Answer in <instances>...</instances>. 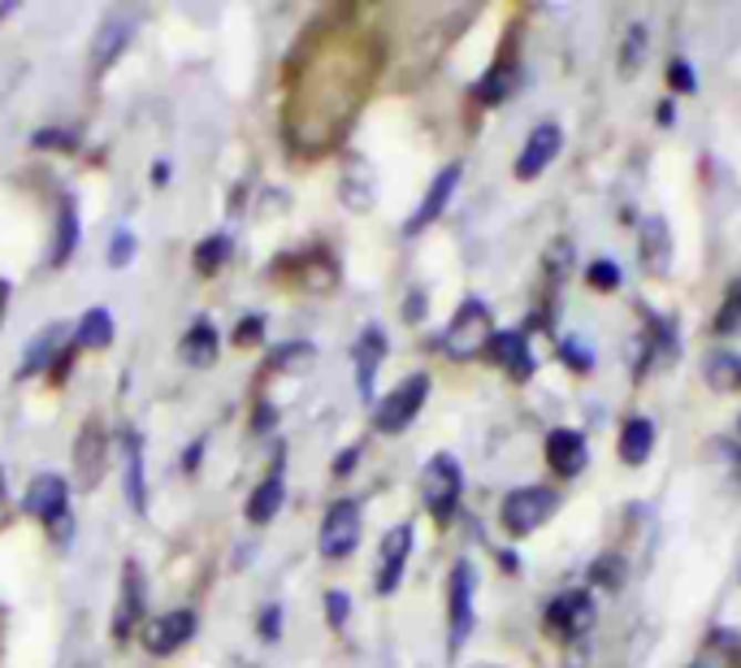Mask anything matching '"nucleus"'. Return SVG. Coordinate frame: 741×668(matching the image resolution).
Returning <instances> with one entry per match:
<instances>
[{
	"mask_svg": "<svg viewBox=\"0 0 741 668\" xmlns=\"http://www.w3.org/2000/svg\"><path fill=\"white\" fill-rule=\"evenodd\" d=\"M460 491H464V473H460V464L451 461L446 452L421 469V500H425V508H430L434 521H451L455 516Z\"/></svg>",
	"mask_w": 741,
	"mask_h": 668,
	"instance_id": "f257e3e1",
	"label": "nucleus"
},
{
	"mask_svg": "<svg viewBox=\"0 0 741 668\" xmlns=\"http://www.w3.org/2000/svg\"><path fill=\"white\" fill-rule=\"evenodd\" d=\"M491 339H494L491 309H486L482 300H464V305H460V312L451 317V326H446L443 348L455 360H464V357H477V352H482Z\"/></svg>",
	"mask_w": 741,
	"mask_h": 668,
	"instance_id": "f03ea898",
	"label": "nucleus"
},
{
	"mask_svg": "<svg viewBox=\"0 0 741 668\" xmlns=\"http://www.w3.org/2000/svg\"><path fill=\"white\" fill-rule=\"evenodd\" d=\"M555 508H559V495L550 486H516L503 500V525L521 538V534H534L538 525H546Z\"/></svg>",
	"mask_w": 741,
	"mask_h": 668,
	"instance_id": "7ed1b4c3",
	"label": "nucleus"
},
{
	"mask_svg": "<svg viewBox=\"0 0 741 668\" xmlns=\"http://www.w3.org/2000/svg\"><path fill=\"white\" fill-rule=\"evenodd\" d=\"M425 395H430V378H425V373L403 378L395 391L378 404V412H373V425H378L382 434H399V430H408V425L416 421L421 404H425Z\"/></svg>",
	"mask_w": 741,
	"mask_h": 668,
	"instance_id": "20e7f679",
	"label": "nucleus"
},
{
	"mask_svg": "<svg viewBox=\"0 0 741 668\" xmlns=\"http://www.w3.org/2000/svg\"><path fill=\"white\" fill-rule=\"evenodd\" d=\"M473 586H477V573L469 561L451 568V582H446V617H451V629H446V647L460 651L464 638L473 634Z\"/></svg>",
	"mask_w": 741,
	"mask_h": 668,
	"instance_id": "39448f33",
	"label": "nucleus"
},
{
	"mask_svg": "<svg viewBox=\"0 0 741 668\" xmlns=\"http://www.w3.org/2000/svg\"><path fill=\"white\" fill-rule=\"evenodd\" d=\"M590 629H594L590 590H564V595H555V599L546 604V634H550V638L573 643V638H586Z\"/></svg>",
	"mask_w": 741,
	"mask_h": 668,
	"instance_id": "423d86ee",
	"label": "nucleus"
},
{
	"mask_svg": "<svg viewBox=\"0 0 741 668\" xmlns=\"http://www.w3.org/2000/svg\"><path fill=\"white\" fill-rule=\"evenodd\" d=\"M360 530H364V521H360V504H356V500L330 504V513H326V521H321V538H317L321 556H326V561H343V556H351L356 543H360Z\"/></svg>",
	"mask_w": 741,
	"mask_h": 668,
	"instance_id": "0eeeda50",
	"label": "nucleus"
},
{
	"mask_svg": "<svg viewBox=\"0 0 741 668\" xmlns=\"http://www.w3.org/2000/svg\"><path fill=\"white\" fill-rule=\"evenodd\" d=\"M192 634H196V613L192 608H178V613H165V617L140 625V638H144V647L152 656H174Z\"/></svg>",
	"mask_w": 741,
	"mask_h": 668,
	"instance_id": "6e6552de",
	"label": "nucleus"
},
{
	"mask_svg": "<svg viewBox=\"0 0 741 668\" xmlns=\"http://www.w3.org/2000/svg\"><path fill=\"white\" fill-rule=\"evenodd\" d=\"M559 148H564V131H559L555 122L534 126L529 140H525V148H521V156H516V178H521V183H534L546 165L559 156Z\"/></svg>",
	"mask_w": 741,
	"mask_h": 668,
	"instance_id": "1a4fd4ad",
	"label": "nucleus"
},
{
	"mask_svg": "<svg viewBox=\"0 0 741 668\" xmlns=\"http://www.w3.org/2000/svg\"><path fill=\"white\" fill-rule=\"evenodd\" d=\"M408 556H412V525L403 521V525H395L382 538V552H378V595H395L399 582H403V568H408Z\"/></svg>",
	"mask_w": 741,
	"mask_h": 668,
	"instance_id": "9d476101",
	"label": "nucleus"
},
{
	"mask_svg": "<svg viewBox=\"0 0 741 668\" xmlns=\"http://www.w3.org/2000/svg\"><path fill=\"white\" fill-rule=\"evenodd\" d=\"M586 461H590V452H586V434H582V430L559 425V430L546 434V464H550L559 477H577V473L586 469Z\"/></svg>",
	"mask_w": 741,
	"mask_h": 668,
	"instance_id": "9b49d317",
	"label": "nucleus"
},
{
	"mask_svg": "<svg viewBox=\"0 0 741 668\" xmlns=\"http://www.w3.org/2000/svg\"><path fill=\"white\" fill-rule=\"evenodd\" d=\"M65 504H70V486L61 473H40L27 491V513H35L49 525H61L65 521Z\"/></svg>",
	"mask_w": 741,
	"mask_h": 668,
	"instance_id": "f8f14e48",
	"label": "nucleus"
},
{
	"mask_svg": "<svg viewBox=\"0 0 741 668\" xmlns=\"http://www.w3.org/2000/svg\"><path fill=\"white\" fill-rule=\"evenodd\" d=\"M122 482H126V504L135 513L148 508V482H144V439L135 430L122 434Z\"/></svg>",
	"mask_w": 741,
	"mask_h": 668,
	"instance_id": "ddd939ff",
	"label": "nucleus"
},
{
	"mask_svg": "<svg viewBox=\"0 0 741 668\" xmlns=\"http://www.w3.org/2000/svg\"><path fill=\"white\" fill-rule=\"evenodd\" d=\"M638 257H642V269H650L655 278L668 274V265H672V235H668V222H663V217H642Z\"/></svg>",
	"mask_w": 741,
	"mask_h": 668,
	"instance_id": "4468645a",
	"label": "nucleus"
},
{
	"mask_svg": "<svg viewBox=\"0 0 741 668\" xmlns=\"http://www.w3.org/2000/svg\"><path fill=\"white\" fill-rule=\"evenodd\" d=\"M486 352H491L494 364H503L516 382H525V378L534 373V352H529V339H525L521 330H503V335H494L491 343H486Z\"/></svg>",
	"mask_w": 741,
	"mask_h": 668,
	"instance_id": "2eb2a0df",
	"label": "nucleus"
},
{
	"mask_svg": "<svg viewBox=\"0 0 741 668\" xmlns=\"http://www.w3.org/2000/svg\"><path fill=\"white\" fill-rule=\"evenodd\" d=\"M140 617H144V573L131 561V565L122 568V604H117V617H113V634L131 638Z\"/></svg>",
	"mask_w": 741,
	"mask_h": 668,
	"instance_id": "dca6fc26",
	"label": "nucleus"
},
{
	"mask_svg": "<svg viewBox=\"0 0 741 668\" xmlns=\"http://www.w3.org/2000/svg\"><path fill=\"white\" fill-rule=\"evenodd\" d=\"M382 357H387V335H382V326H369L356 339V391H360V400L373 395V378H378Z\"/></svg>",
	"mask_w": 741,
	"mask_h": 668,
	"instance_id": "f3484780",
	"label": "nucleus"
},
{
	"mask_svg": "<svg viewBox=\"0 0 741 668\" xmlns=\"http://www.w3.org/2000/svg\"><path fill=\"white\" fill-rule=\"evenodd\" d=\"M455 187H460V165H446V169H439V178L430 183L425 201H421V208L408 217V226H403V230H408V235L425 230V226H430V222H434V217L446 208V201H451V192H455Z\"/></svg>",
	"mask_w": 741,
	"mask_h": 668,
	"instance_id": "a211bd4d",
	"label": "nucleus"
},
{
	"mask_svg": "<svg viewBox=\"0 0 741 668\" xmlns=\"http://www.w3.org/2000/svg\"><path fill=\"white\" fill-rule=\"evenodd\" d=\"M178 357L187 360V364H196V369H208V364L217 360V330H213V321H196V326L183 335Z\"/></svg>",
	"mask_w": 741,
	"mask_h": 668,
	"instance_id": "6ab92c4d",
	"label": "nucleus"
},
{
	"mask_svg": "<svg viewBox=\"0 0 741 668\" xmlns=\"http://www.w3.org/2000/svg\"><path fill=\"white\" fill-rule=\"evenodd\" d=\"M650 448H655V425L646 417H629L625 430H620V461L646 464L650 461Z\"/></svg>",
	"mask_w": 741,
	"mask_h": 668,
	"instance_id": "aec40b11",
	"label": "nucleus"
},
{
	"mask_svg": "<svg viewBox=\"0 0 741 668\" xmlns=\"http://www.w3.org/2000/svg\"><path fill=\"white\" fill-rule=\"evenodd\" d=\"M282 500H287V486H282V473H274V477H265L256 491H251V500H247V521H256V525H265V521H274L278 508H282Z\"/></svg>",
	"mask_w": 741,
	"mask_h": 668,
	"instance_id": "412c9836",
	"label": "nucleus"
},
{
	"mask_svg": "<svg viewBox=\"0 0 741 668\" xmlns=\"http://www.w3.org/2000/svg\"><path fill=\"white\" fill-rule=\"evenodd\" d=\"M516 83H521V70H516L512 61H498L491 74L473 88V96H477L482 104H503L512 92H516Z\"/></svg>",
	"mask_w": 741,
	"mask_h": 668,
	"instance_id": "4be33fe9",
	"label": "nucleus"
},
{
	"mask_svg": "<svg viewBox=\"0 0 741 668\" xmlns=\"http://www.w3.org/2000/svg\"><path fill=\"white\" fill-rule=\"evenodd\" d=\"M126 40H131V22H126V18H113V22H104V27H100L96 49H92V65H96V70L113 65V56L126 49Z\"/></svg>",
	"mask_w": 741,
	"mask_h": 668,
	"instance_id": "5701e85b",
	"label": "nucleus"
},
{
	"mask_svg": "<svg viewBox=\"0 0 741 668\" xmlns=\"http://www.w3.org/2000/svg\"><path fill=\"white\" fill-rule=\"evenodd\" d=\"M74 339H79V348H109V339H113V317H109V309L83 312Z\"/></svg>",
	"mask_w": 741,
	"mask_h": 668,
	"instance_id": "b1692460",
	"label": "nucleus"
},
{
	"mask_svg": "<svg viewBox=\"0 0 741 668\" xmlns=\"http://www.w3.org/2000/svg\"><path fill=\"white\" fill-rule=\"evenodd\" d=\"M74 248H79V208H74V201H65V205H61V222H56L52 265H65V260L74 257Z\"/></svg>",
	"mask_w": 741,
	"mask_h": 668,
	"instance_id": "393cba45",
	"label": "nucleus"
},
{
	"mask_svg": "<svg viewBox=\"0 0 741 668\" xmlns=\"http://www.w3.org/2000/svg\"><path fill=\"white\" fill-rule=\"evenodd\" d=\"M56 343H65V326H49L40 339H31L27 343V357H22V373H31V369H44L61 348Z\"/></svg>",
	"mask_w": 741,
	"mask_h": 668,
	"instance_id": "a878e982",
	"label": "nucleus"
},
{
	"mask_svg": "<svg viewBox=\"0 0 741 668\" xmlns=\"http://www.w3.org/2000/svg\"><path fill=\"white\" fill-rule=\"evenodd\" d=\"M646 49H650V35H646L642 22H634V27L625 31V49H620V79H634V74L642 70Z\"/></svg>",
	"mask_w": 741,
	"mask_h": 668,
	"instance_id": "bb28decb",
	"label": "nucleus"
},
{
	"mask_svg": "<svg viewBox=\"0 0 741 668\" xmlns=\"http://www.w3.org/2000/svg\"><path fill=\"white\" fill-rule=\"evenodd\" d=\"M104 434H100L96 425H88L83 430V443H79V477H83V486H96V477H100V464L104 461Z\"/></svg>",
	"mask_w": 741,
	"mask_h": 668,
	"instance_id": "cd10ccee",
	"label": "nucleus"
},
{
	"mask_svg": "<svg viewBox=\"0 0 741 668\" xmlns=\"http://www.w3.org/2000/svg\"><path fill=\"white\" fill-rule=\"evenodd\" d=\"M707 378H711L720 391L741 387V360L733 357V352H716V357L707 360Z\"/></svg>",
	"mask_w": 741,
	"mask_h": 668,
	"instance_id": "c85d7f7f",
	"label": "nucleus"
},
{
	"mask_svg": "<svg viewBox=\"0 0 741 668\" xmlns=\"http://www.w3.org/2000/svg\"><path fill=\"white\" fill-rule=\"evenodd\" d=\"M226 257H230V239L226 235H208V239H199L196 248V269H217V265H226Z\"/></svg>",
	"mask_w": 741,
	"mask_h": 668,
	"instance_id": "c756f323",
	"label": "nucleus"
},
{
	"mask_svg": "<svg viewBox=\"0 0 741 668\" xmlns=\"http://www.w3.org/2000/svg\"><path fill=\"white\" fill-rule=\"evenodd\" d=\"M590 577L594 586H603V590H620L625 586V561L620 556H603V561H594Z\"/></svg>",
	"mask_w": 741,
	"mask_h": 668,
	"instance_id": "7c9ffc66",
	"label": "nucleus"
},
{
	"mask_svg": "<svg viewBox=\"0 0 741 668\" xmlns=\"http://www.w3.org/2000/svg\"><path fill=\"white\" fill-rule=\"evenodd\" d=\"M716 335L741 339V291H733V296L724 300V309H720V317H716Z\"/></svg>",
	"mask_w": 741,
	"mask_h": 668,
	"instance_id": "2f4dec72",
	"label": "nucleus"
},
{
	"mask_svg": "<svg viewBox=\"0 0 741 668\" xmlns=\"http://www.w3.org/2000/svg\"><path fill=\"white\" fill-rule=\"evenodd\" d=\"M586 278H590L594 291H616L620 287V265L616 260H594L586 269Z\"/></svg>",
	"mask_w": 741,
	"mask_h": 668,
	"instance_id": "473e14b6",
	"label": "nucleus"
},
{
	"mask_svg": "<svg viewBox=\"0 0 741 668\" xmlns=\"http://www.w3.org/2000/svg\"><path fill=\"white\" fill-rule=\"evenodd\" d=\"M135 248H140V244H135V235H131V230H117V235H113V244H109V265H113V269L131 265Z\"/></svg>",
	"mask_w": 741,
	"mask_h": 668,
	"instance_id": "72a5a7b5",
	"label": "nucleus"
},
{
	"mask_svg": "<svg viewBox=\"0 0 741 668\" xmlns=\"http://www.w3.org/2000/svg\"><path fill=\"white\" fill-rule=\"evenodd\" d=\"M668 83H672V92H681V96L698 92V79H693L690 61H672V65H668Z\"/></svg>",
	"mask_w": 741,
	"mask_h": 668,
	"instance_id": "f704fd0d",
	"label": "nucleus"
},
{
	"mask_svg": "<svg viewBox=\"0 0 741 668\" xmlns=\"http://www.w3.org/2000/svg\"><path fill=\"white\" fill-rule=\"evenodd\" d=\"M559 357H564V364H573V369H582V373H586V369L594 364V357L586 352V343H582V339H564Z\"/></svg>",
	"mask_w": 741,
	"mask_h": 668,
	"instance_id": "c9c22d12",
	"label": "nucleus"
},
{
	"mask_svg": "<svg viewBox=\"0 0 741 668\" xmlns=\"http://www.w3.org/2000/svg\"><path fill=\"white\" fill-rule=\"evenodd\" d=\"M326 613H330V625H335V629H343L347 613H351V599H347L343 590H330V595H326Z\"/></svg>",
	"mask_w": 741,
	"mask_h": 668,
	"instance_id": "e433bc0d",
	"label": "nucleus"
},
{
	"mask_svg": "<svg viewBox=\"0 0 741 668\" xmlns=\"http://www.w3.org/2000/svg\"><path fill=\"white\" fill-rule=\"evenodd\" d=\"M260 638H265V643L282 638V608H278V604H269V608L260 613Z\"/></svg>",
	"mask_w": 741,
	"mask_h": 668,
	"instance_id": "4c0bfd02",
	"label": "nucleus"
},
{
	"mask_svg": "<svg viewBox=\"0 0 741 668\" xmlns=\"http://www.w3.org/2000/svg\"><path fill=\"white\" fill-rule=\"evenodd\" d=\"M35 144H44V148H74V140H70V135H56V131L35 135Z\"/></svg>",
	"mask_w": 741,
	"mask_h": 668,
	"instance_id": "58836bf2",
	"label": "nucleus"
},
{
	"mask_svg": "<svg viewBox=\"0 0 741 668\" xmlns=\"http://www.w3.org/2000/svg\"><path fill=\"white\" fill-rule=\"evenodd\" d=\"M260 335V317H251V321H239V330H235V339L247 343V339H256Z\"/></svg>",
	"mask_w": 741,
	"mask_h": 668,
	"instance_id": "ea45409f",
	"label": "nucleus"
},
{
	"mask_svg": "<svg viewBox=\"0 0 741 668\" xmlns=\"http://www.w3.org/2000/svg\"><path fill=\"white\" fill-rule=\"evenodd\" d=\"M425 296H412V300H408V312H403V317H408V321H421V317H425Z\"/></svg>",
	"mask_w": 741,
	"mask_h": 668,
	"instance_id": "a19ab883",
	"label": "nucleus"
},
{
	"mask_svg": "<svg viewBox=\"0 0 741 668\" xmlns=\"http://www.w3.org/2000/svg\"><path fill=\"white\" fill-rule=\"evenodd\" d=\"M356 452H360V448H347L343 456H339V461H335V473H347V469H351V464H356Z\"/></svg>",
	"mask_w": 741,
	"mask_h": 668,
	"instance_id": "79ce46f5",
	"label": "nucleus"
},
{
	"mask_svg": "<svg viewBox=\"0 0 741 668\" xmlns=\"http://www.w3.org/2000/svg\"><path fill=\"white\" fill-rule=\"evenodd\" d=\"M152 178H156V187H165V183H169V165H165V161H156V174H152Z\"/></svg>",
	"mask_w": 741,
	"mask_h": 668,
	"instance_id": "37998d69",
	"label": "nucleus"
},
{
	"mask_svg": "<svg viewBox=\"0 0 741 668\" xmlns=\"http://www.w3.org/2000/svg\"><path fill=\"white\" fill-rule=\"evenodd\" d=\"M0 495H4V469H0Z\"/></svg>",
	"mask_w": 741,
	"mask_h": 668,
	"instance_id": "c03bdc74",
	"label": "nucleus"
},
{
	"mask_svg": "<svg viewBox=\"0 0 741 668\" xmlns=\"http://www.w3.org/2000/svg\"><path fill=\"white\" fill-rule=\"evenodd\" d=\"M477 668H498V665H477Z\"/></svg>",
	"mask_w": 741,
	"mask_h": 668,
	"instance_id": "a18cd8bd",
	"label": "nucleus"
}]
</instances>
